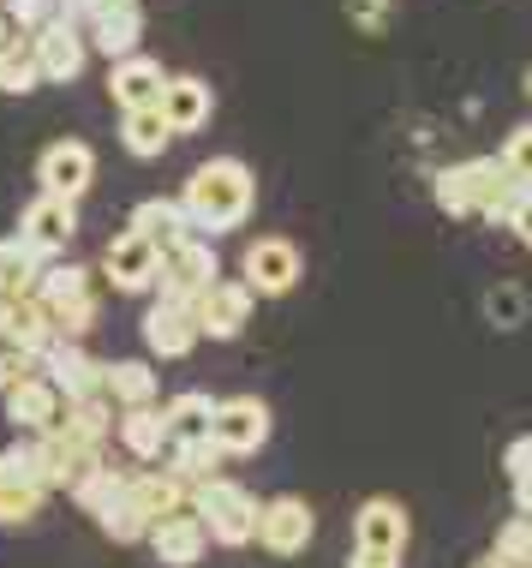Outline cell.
I'll list each match as a JSON object with an SVG mask.
<instances>
[{"label":"cell","mask_w":532,"mask_h":568,"mask_svg":"<svg viewBox=\"0 0 532 568\" xmlns=\"http://www.w3.org/2000/svg\"><path fill=\"white\" fill-rule=\"evenodd\" d=\"M257 204V180L252 168L239 156H209L204 168H192V180L180 186V210H186L192 234L197 240H216V234H234V227H246Z\"/></svg>","instance_id":"6da1fadb"},{"label":"cell","mask_w":532,"mask_h":568,"mask_svg":"<svg viewBox=\"0 0 532 568\" xmlns=\"http://www.w3.org/2000/svg\"><path fill=\"white\" fill-rule=\"evenodd\" d=\"M37 300H42V312H49V324H54V342H79V335L96 324V275H90L84 264L54 257V264L42 270V282H37Z\"/></svg>","instance_id":"7a4b0ae2"},{"label":"cell","mask_w":532,"mask_h":568,"mask_svg":"<svg viewBox=\"0 0 532 568\" xmlns=\"http://www.w3.org/2000/svg\"><path fill=\"white\" fill-rule=\"evenodd\" d=\"M192 515L204 520V532H209V545H227V550H239V545H252L257 539V497L239 479H204L192 490Z\"/></svg>","instance_id":"3957f363"},{"label":"cell","mask_w":532,"mask_h":568,"mask_svg":"<svg viewBox=\"0 0 532 568\" xmlns=\"http://www.w3.org/2000/svg\"><path fill=\"white\" fill-rule=\"evenodd\" d=\"M503 186V162L497 156H467V162H449L443 174L431 180V192H437V210L454 222H473L484 216V204H491V192Z\"/></svg>","instance_id":"277c9868"},{"label":"cell","mask_w":532,"mask_h":568,"mask_svg":"<svg viewBox=\"0 0 532 568\" xmlns=\"http://www.w3.org/2000/svg\"><path fill=\"white\" fill-rule=\"evenodd\" d=\"M299 275H306V252H299L287 234H264L246 245V257H239V282L252 287V294L264 300H282L299 287Z\"/></svg>","instance_id":"5b68a950"},{"label":"cell","mask_w":532,"mask_h":568,"mask_svg":"<svg viewBox=\"0 0 532 568\" xmlns=\"http://www.w3.org/2000/svg\"><path fill=\"white\" fill-rule=\"evenodd\" d=\"M222 275V264H216V245L209 240H180V245H168V252H162V264H156V294L162 300H197L204 294L209 282H216Z\"/></svg>","instance_id":"8992f818"},{"label":"cell","mask_w":532,"mask_h":568,"mask_svg":"<svg viewBox=\"0 0 532 568\" xmlns=\"http://www.w3.org/2000/svg\"><path fill=\"white\" fill-rule=\"evenodd\" d=\"M192 312H197V335H209V342H239L246 324H252V312H257V294L246 282L216 275V282L192 300Z\"/></svg>","instance_id":"52a82bcc"},{"label":"cell","mask_w":532,"mask_h":568,"mask_svg":"<svg viewBox=\"0 0 532 568\" xmlns=\"http://www.w3.org/2000/svg\"><path fill=\"white\" fill-rule=\"evenodd\" d=\"M209 437H216V449L227 460L257 455L269 443V407L257 402V395H227V402H216V413H209Z\"/></svg>","instance_id":"ba28073f"},{"label":"cell","mask_w":532,"mask_h":568,"mask_svg":"<svg viewBox=\"0 0 532 568\" xmlns=\"http://www.w3.org/2000/svg\"><path fill=\"white\" fill-rule=\"evenodd\" d=\"M317 532V515L306 497H269L257 503V545L269 550V557H299V550L311 545Z\"/></svg>","instance_id":"9c48e42d"},{"label":"cell","mask_w":532,"mask_h":568,"mask_svg":"<svg viewBox=\"0 0 532 568\" xmlns=\"http://www.w3.org/2000/svg\"><path fill=\"white\" fill-rule=\"evenodd\" d=\"M30 49H37V67H42V84H72L90 60V42L72 19H49L42 30H30Z\"/></svg>","instance_id":"30bf717a"},{"label":"cell","mask_w":532,"mask_h":568,"mask_svg":"<svg viewBox=\"0 0 532 568\" xmlns=\"http://www.w3.org/2000/svg\"><path fill=\"white\" fill-rule=\"evenodd\" d=\"M37 180H42V192L79 204V197L90 192V180H96V150H90L84 138H54V144L42 150V162H37Z\"/></svg>","instance_id":"8fae6325"},{"label":"cell","mask_w":532,"mask_h":568,"mask_svg":"<svg viewBox=\"0 0 532 568\" xmlns=\"http://www.w3.org/2000/svg\"><path fill=\"white\" fill-rule=\"evenodd\" d=\"M0 402H7V425H12L19 437H42V432H54V425H60V407H66V402H60V389H54V383L42 377V372L19 377L7 395H0Z\"/></svg>","instance_id":"7c38bea8"},{"label":"cell","mask_w":532,"mask_h":568,"mask_svg":"<svg viewBox=\"0 0 532 568\" xmlns=\"http://www.w3.org/2000/svg\"><path fill=\"white\" fill-rule=\"evenodd\" d=\"M37 372L60 389V402H90V395H102V359H90L84 342H54V347H42Z\"/></svg>","instance_id":"4fadbf2b"},{"label":"cell","mask_w":532,"mask_h":568,"mask_svg":"<svg viewBox=\"0 0 532 568\" xmlns=\"http://www.w3.org/2000/svg\"><path fill=\"white\" fill-rule=\"evenodd\" d=\"M156 264L162 252L150 240H139L132 227L120 240H109V252H102V275H109L114 294H156Z\"/></svg>","instance_id":"5bb4252c"},{"label":"cell","mask_w":532,"mask_h":568,"mask_svg":"<svg viewBox=\"0 0 532 568\" xmlns=\"http://www.w3.org/2000/svg\"><path fill=\"white\" fill-rule=\"evenodd\" d=\"M144 545L156 550L162 568H197V562H204V550H209V532H204V520H197L192 509H174V515L150 520Z\"/></svg>","instance_id":"9a60e30c"},{"label":"cell","mask_w":532,"mask_h":568,"mask_svg":"<svg viewBox=\"0 0 532 568\" xmlns=\"http://www.w3.org/2000/svg\"><path fill=\"white\" fill-rule=\"evenodd\" d=\"M197 342H204V335H197V312L186 300H156L144 312V347L156 353V359H186Z\"/></svg>","instance_id":"2e32d148"},{"label":"cell","mask_w":532,"mask_h":568,"mask_svg":"<svg viewBox=\"0 0 532 568\" xmlns=\"http://www.w3.org/2000/svg\"><path fill=\"white\" fill-rule=\"evenodd\" d=\"M102 467V449L72 443L66 432H42V490H79Z\"/></svg>","instance_id":"e0dca14e"},{"label":"cell","mask_w":532,"mask_h":568,"mask_svg":"<svg viewBox=\"0 0 532 568\" xmlns=\"http://www.w3.org/2000/svg\"><path fill=\"white\" fill-rule=\"evenodd\" d=\"M162 84H168V72H162L150 54L109 60V97H114V109H120V114H132V109H156V102H162Z\"/></svg>","instance_id":"ac0fdd59"},{"label":"cell","mask_w":532,"mask_h":568,"mask_svg":"<svg viewBox=\"0 0 532 568\" xmlns=\"http://www.w3.org/2000/svg\"><path fill=\"white\" fill-rule=\"evenodd\" d=\"M162 120H168V132L174 138H186V132H204L209 126V114H216V97H209V84L204 79H192V72H174L168 84H162Z\"/></svg>","instance_id":"d6986e66"},{"label":"cell","mask_w":532,"mask_h":568,"mask_svg":"<svg viewBox=\"0 0 532 568\" xmlns=\"http://www.w3.org/2000/svg\"><path fill=\"white\" fill-rule=\"evenodd\" d=\"M19 234H24L30 245H37V252L60 257V252H66V240L79 234V204H72V197H54V192H42L37 204L24 210Z\"/></svg>","instance_id":"ffe728a7"},{"label":"cell","mask_w":532,"mask_h":568,"mask_svg":"<svg viewBox=\"0 0 532 568\" xmlns=\"http://www.w3.org/2000/svg\"><path fill=\"white\" fill-rule=\"evenodd\" d=\"M354 545L359 550H395L407 557V509L395 497H365L354 515Z\"/></svg>","instance_id":"44dd1931"},{"label":"cell","mask_w":532,"mask_h":568,"mask_svg":"<svg viewBox=\"0 0 532 568\" xmlns=\"http://www.w3.org/2000/svg\"><path fill=\"white\" fill-rule=\"evenodd\" d=\"M120 490H126V503H132V509H139L144 520H162V515H174V509H192V490L180 485L168 467L126 473V479H120Z\"/></svg>","instance_id":"7402d4cb"},{"label":"cell","mask_w":532,"mask_h":568,"mask_svg":"<svg viewBox=\"0 0 532 568\" xmlns=\"http://www.w3.org/2000/svg\"><path fill=\"white\" fill-rule=\"evenodd\" d=\"M102 395L120 407H156L162 402V383L150 359H102Z\"/></svg>","instance_id":"603a6c76"},{"label":"cell","mask_w":532,"mask_h":568,"mask_svg":"<svg viewBox=\"0 0 532 568\" xmlns=\"http://www.w3.org/2000/svg\"><path fill=\"white\" fill-rule=\"evenodd\" d=\"M84 42L96 54H109V60L139 54V42H144V7H114V12H102V19H90L84 24Z\"/></svg>","instance_id":"cb8c5ba5"},{"label":"cell","mask_w":532,"mask_h":568,"mask_svg":"<svg viewBox=\"0 0 532 568\" xmlns=\"http://www.w3.org/2000/svg\"><path fill=\"white\" fill-rule=\"evenodd\" d=\"M132 234L150 240L156 252H168V245L192 240V222H186V210H180V197H144V204L132 210Z\"/></svg>","instance_id":"d4e9b609"},{"label":"cell","mask_w":532,"mask_h":568,"mask_svg":"<svg viewBox=\"0 0 532 568\" xmlns=\"http://www.w3.org/2000/svg\"><path fill=\"white\" fill-rule=\"evenodd\" d=\"M114 437L126 443V455H139V460H162V449H168L162 402H156V407H120V413H114Z\"/></svg>","instance_id":"484cf974"},{"label":"cell","mask_w":532,"mask_h":568,"mask_svg":"<svg viewBox=\"0 0 532 568\" xmlns=\"http://www.w3.org/2000/svg\"><path fill=\"white\" fill-rule=\"evenodd\" d=\"M49 264H54V257L37 252L24 234L19 240H0V294H7V300L37 294V282H42V270H49Z\"/></svg>","instance_id":"4316f807"},{"label":"cell","mask_w":532,"mask_h":568,"mask_svg":"<svg viewBox=\"0 0 532 568\" xmlns=\"http://www.w3.org/2000/svg\"><path fill=\"white\" fill-rule=\"evenodd\" d=\"M162 455H168L162 467H168V473H174V479L186 485V490H197L204 479H216V473H222V460H227V455L216 449V437H186V443H168Z\"/></svg>","instance_id":"83f0119b"},{"label":"cell","mask_w":532,"mask_h":568,"mask_svg":"<svg viewBox=\"0 0 532 568\" xmlns=\"http://www.w3.org/2000/svg\"><path fill=\"white\" fill-rule=\"evenodd\" d=\"M120 144L139 162H156L162 150L174 144V132H168V120H162V109H132V114H120Z\"/></svg>","instance_id":"f1b7e54d"},{"label":"cell","mask_w":532,"mask_h":568,"mask_svg":"<svg viewBox=\"0 0 532 568\" xmlns=\"http://www.w3.org/2000/svg\"><path fill=\"white\" fill-rule=\"evenodd\" d=\"M42 84V67H37V49H30V37L12 30L7 42H0V97H24V90Z\"/></svg>","instance_id":"f546056e"},{"label":"cell","mask_w":532,"mask_h":568,"mask_svg":"<svg viewBox=\"0 0 532 568\" xmlns=\"http://www.w3.org/2000/svg\"><path fill=\"white\" fill-rule=\"evenodd\" d=\"M209 413H216V402L209 395H174V402H162V425H168V443H186V437H209Z\"/></svg>","instance_id":"4dcf8cb0"},{"label":"cell","mask_w":532,"mask_h":568,"mask_svg":"<svg viewBox=\"0 0 532 568\" xmlns=\"http://www.w3.org/2000/svg\"><path fill=\"white\" fill-rule=\"evenodd\" d=\"M42 503H49V490H42V485L0 479V527H7V532H24V527H37Z\"/></svg>","instance_id":"1f68e13d"},{"label":"cell","mask_w":532,"mask_h":568,"mask_svg":"<svg viewBox=\"0 0 532 568\" xmlns=\"http://www.w3.org/2000/svg\"><path fill=\"white\" fill-rule=\"evenodd\" d=\"M96 527H102V539H114V545H144V532H150V520L132 509L126 503V490H120V497L109 503V509L96 515Z\"/></svg>","instance_id":"d6a6232c"},{"label":"cell","mask_w":532,"mask_h":568,"mask_svg":"<svg viewBox=\"0 0 532 568\" xmlns=\"http://www.w3.org/2000/svg\"><path fill=\"white\" fill-rule=\"evenodd\" d=\"M0 479L42 485V437H19L12 449H0Z\"/></svg>","instance_id":"836d02e7"},{"label":"cell","mask_w":532,"mask_h":568,"mask_svg":"<svg viewBox=\"0 0 532 568\" xmlns=\"http://www.w3.org/2000/svg\"><path fill=\"white\" fill-rule=\"evenodd\" d=\"M120 479H126V473H114L109 460H102V467L90 473V479H84L79 490H72V503H79L84 515H102V509H109V503L120 497Z\"/></svg>","instance_id":"e575fe53"},{"label":"cell","mask_w":532,"mask_h":568,"mask_svg":"<svg viewBox=\"0 0 532 568\" xmlns=\"http://www.w3.org/2000/svg\"><path fill=\"white\" fill-rule=\"evenodd\" d=\"M497 562H509V568H532V520L526 515H514L503 532H497V550H491Z\"/></svg>","instance_id":"d590c367"},{"label":"cell","mask_w":532,"mask_h":568,"mask_svg":"<svg viewBox=\"0 0 532 568\" xmlns=\"http://www.w3.org/2000/svg\"><path fill=\"white\" fill-rule=\"evenodd\" d=\"M497 162H503V174H509V180L532 186V120H526V126H514V132L503 138V156H497Z\"/></svg>","instance_id":"8d00e7d4"},{"label":"cell","mask_w":532,"mask_h":568,"mask_svg":"<svg viewBox=\"0 0 532 568\" xmlns=\"http://www.w3.org/2000/svg\"><path fill=\"white\" fill-rule=\"evenodd\" d=\"M0 12H7V24L19 30V37H30V30L60 19V0H0Z\"/></svg>","instance_id":"74e56055"},{"label":"cell","mask_w":532,"mask_h":568,"mask_svg":"<svg viewBox=\"0 0 532 568\" xmlns=\"http://www.w3.org/2000/svg\"><path fill=\"white\" fill-rule=\"evenodd\" d=\"M484 317H491L497 329H514L526 317V294L514 282H503V287H491V294H484Z\"/></svg>","instance_id":"f35d334b"},{"label":"cell","mask_w":532,"mask_h":568,"mask_svg":"<svg viewBox=\"0 0 532 568\" xmlns=\"http://www.w3.org/2000/svg\"><path fill=\"white\" fill-rule=\"evenodd\" d=\"M521 197H526V186H521V180H509V174H503V186L491 192V204H484V216H479V222H497V227H509V216L521 210Z\"/></svg>","instance_id":"ab89813d"},{"label":"cell","mask_w":532,"mask_h":568,"mask_svg":"<svg viewBox=\"0 0 532 568\" xmlns=\"http://www.w3.org/2000/svg\"><path fill=\"white\" fill-rule=\"evenodd\" d=\"M30 372H37V353H24V347L0 342V395H7L19 377H30Z\"/></svg>","instance_id":"60d3db41"},{"label":"cell","mask_w":532,"mask_h":568,"mask_svg":"<svg viewBox=\"0 0 532 568\" xmlns=\"http://www.w3.org/2000/svg\"><path fill=\"white\" fill-rule=\"evenodd\" d=\"M114 7H139V0H60V19H72V24H90V19H102V12H114Z\"/></svg>","instance_id":"b9f144b4"},{"label":"cell","mask_w":532,"mask_h":568,"mask_svg":"<svg viewBox=\"0 0 532 568\" xmlns=\"http://www.w3.org/2000/svg\"><path fill=\"white\" fill-rule=\"evenodd\" d=\"M503 473H509V485H514V479H532V432L514 437L509 449H503Z\"/></svg>","instance_id":"7bdbcfd3"},{"label":"cell","mask_w":532,"mask_h":568,"mask_svg":"<svg viewBox=\"0 0 532 568\" xmlns=\"http://www.w3.org/2000/svg\"><path fill=\"white\" fill-rule=\"evenodd\" d=\"M347 568H401V557H395V550H359V545H354Z\"/></svg>","instance_id":"ee69618b"},{"label":"cell","mask_w":532,"mask_h":568,"mask_svg":"<svg viewBox=\"0 0 532 568\" xmlns=\"http://www.w3.org/2000/svg\"><path fill=\"white\" fill-rule=\"evenodd\" d=\"M509 227L521 234V245H532V186H526V197H521V210L509 216Z\"/></svg>","instance_id":"f6af8a7d"},{"label":"cell","mask_w":532,"mask_h":568,"mask_svg":"<svg viewBox=\"0 0 532 568\" xmlns=\"http://www.w3.org/2000/svg\"><path fill=\"white\" fill-rule=\"evenodd\" d=\"M383 12H389L383 0H365V7H359V24H371V30H377V24H383Z\"/></svg>","instance_id":"bcb514c9"},{"label":"cell","mask_w":532,"mask_h":568,"mask_svg":"<svg viewBox=\"0 0 532 568\" xmlns=\"http://www.w3.org/2000/svg\"><path fill=\"white\" fill-rule=\"evenodd\" d=\"M473 568H509V562H497V557H479Z\"/></svg>","instance_id":"7dc6e473"},{"label":"cell","mask_w":532,"mask_h":568,"mask_svg":"<svg viewBox=\"0 0 532 568\" xmlns=\"http://www.w3.org/2000/svg\"><path fill=\"white\" fill-rule=\"evenodd\" d=\"M526 102H532V67H526Z\"/></svg>","instance_id":"c3c4849f"}]
</instances>
